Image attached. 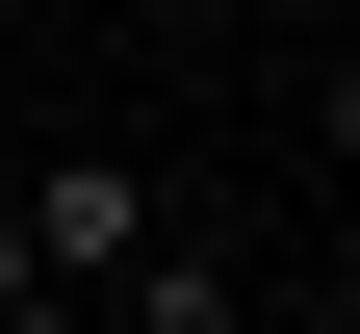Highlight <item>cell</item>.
<instances>
[{"instance_id":"obj_1","label":"cell","mask_w":360,"mask_h":334,"mask_svg":"<svg viewBox=\"0 0 360 334\" xmlns=\"http://www.w3.org/2000/svg\"><path fill=\"white\" fill-rule=\"evenodd\" d=\"M0 206H26V257L103 309V283H129V231H155V180H129V155H52V180H0Z\"/></svg>"},{"instance_id":"obj_2","label":"cell","mask_w":360,"mask_h":334,"mask_svg":"<svg viewBox=\"0 0 360 334\" xmlns=\"http://www.w3.org/2000/svg\"><path fill=\"white\" fill-rule=\"evenodd\" d=\"M103 309H129V334H232V257H206V231H129Z\"/></svg>"},{"instance_id":"obj_3","label":"cell","mask_w":360,"mask_h":334,"mask_svg":"<svg viewBox=\"0 0 360 334\" xmlns=\"http://www.w3.org/2000/svg\"><path fill=\"white\" fill-rule=\"evenodd\" d=\"M0 334H103V309H77V283H26V309H0Z\"/></svg>"},{"instance_id":"obj_4","label":"cell","mask_w":360,"mask_h":334,"mask_svg":"<svg viewBox=\"0 0 360 334\" xmlns=\"http://www.w3.org/2000/svg\"><path fill=\"white\" fill-rule=\"evenodd\" d=\"M26 283H52V257H26V206H0V309H26Z\"/></svg>"}]
</instances>
